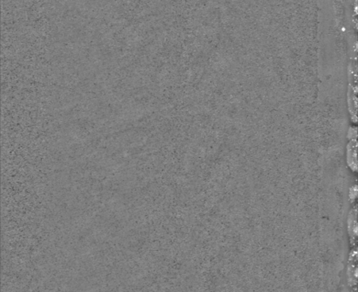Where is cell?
Here are the masks:
<instances>
[{
	"label": "cell",
	"instance_id": "obj_1",
	"mask_svg": "<svg viewBox=\"0 0 358 292\" xmlns=\"http://www.w3.org/2000/svg\"><path fill=\"white\" fill-rule=\"evenodd\" d=\"M357 139L350 140L347 145V163L350 168L353 172L357 170Z\"/></svg>",
	"mask_w": 358,
	"mask_h": 292
},
{
	"label": "cell",
	"instance_id": "obj_2",
	"mask_svg": "<svg viewBox=\"0 0 358 292\" xmlns=\"http://www.w3.org/2000/svg\"><path fill=\"white\" fill-rule=\"evenodd\" d=\"M357 129L356 127H352L350 128L348 132V139L349 140L357 139Z\"/></svg>",
	"mask_w": 358,
	"mask_h": 292
},
{
	"label": "cell",
	"instance_id": "obj_3",
	"mask_svg": "<svg viewBox=\"0 0 358 292\" xmlns=\"http://www.w3.org/2000/svg\"><path fill=\"white\" fill-rule=\"evenodd\" d=\"M357 185H354L350 187V199L351 200V202H354L357 199Z\"/></svg>",
	"mask_w": 358,
	"mask_h": 292
}]
</instances>
